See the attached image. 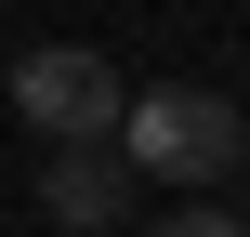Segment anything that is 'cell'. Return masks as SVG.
<instances>
[{
  "label": "cell",
  "mask_w": 250,
  "mask_h": 237,
  "mask_svg": "<svg viewBox=\"0 0 250 237\" xmlns=\"http://www.w3.org/2000/svg\"><path fill=\"white\" fill-rule=\"evenodd\" d=\"M119 158H132V185H237L250 119H237V92H211V79L119 92Z\"/></svg>",
  "instance_id": "obj_1"
},
{
  "label": "cell",
  "mask_w": 250,
  "mask_h": 237,
  "mask_svg": "<svg viewBox=\"0 0 250 237\" xmlns=\"http://www.w3.org/2000/svg\"><path fill=\"white\" fill-rule=\"evenodd\" d=\"M13 119L53 145H92V132H119V66L92 40H40V53H13Z\"/></svg>",
  "instance_id": "obj_2"
},
{
  "label": "cell",
  "mask_w": 250,
  "mask_h": 237,
  "mask_svg": "<svg viewBox=\"0 0 250 237\" xmlns=\"http://www.w3.org/2000/svg\"><path fill=\"white\" fill-rule=\"evenodd\" d=\"M40 211L66 237H105L119 211H132V158H105V132L92 145H53V172H40Z\"/></svg>",
  "instance_id": "obj_3"
},
{
  "label": "cell",
  "mask_w": 250,
  "mask_h": 237,
  "mask_svg": "<svg viewBox=\"0 0 250 237\" xmlns=\"http://www.w3.org/2000/svg\"><path fill=\"white\" fill-rule=\"evenodd\" d=\"M145 237H250V211H211V198H185V211H158Z\"/></svg>",
  "instance_id": "obj_4"
},
{
  "label": "cell",
  "mask_w": 250,
  "mask_h": 237,
  "mask_svg": "<svg viewBox=\"0 0 250 237\" xmlns=\"http://www.w3.org/2000/svg\"><path fill=\"white\" fill-rule=\"evenodd\" d=\"M105 237H119V224H105Z\"/></svg>",
  "instance_id": "obj_5"
}]
</instances>
